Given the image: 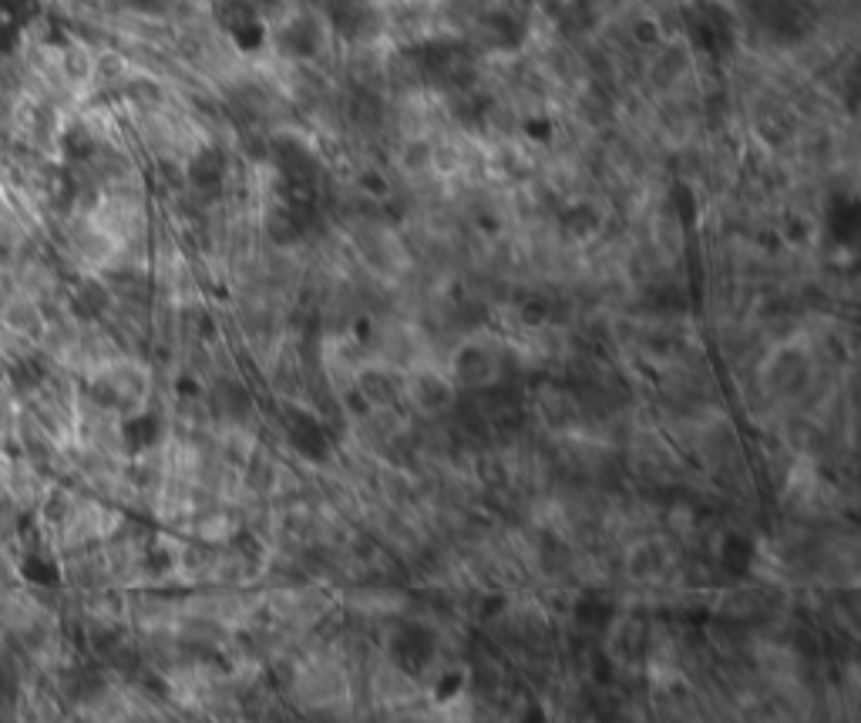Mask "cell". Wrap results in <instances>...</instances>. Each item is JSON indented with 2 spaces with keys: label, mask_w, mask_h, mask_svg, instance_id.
<instances>
[{
  "label": "cell",
  "mask_w": 861,
  "mask_h": 723,
  "mask_svg": "<svg viewBox=\"0 0 861 723\" xmlns=\"http://www.w3.org/2000/svg\"><path fill=\"white\" fill-rule=\"evenodd\" d=\"M7 377H11L14 391L31 394V391H37V387L44 384V377H48V367H44L41 357H21V360H14V364L7 367Z\"/></svg>",
  "instance_id": "cell-1"
},
{
  "label": "cell",
  "mask_w": 861,
  "mask_h": 723,
  "mask_svg": "<svg viewBox=\"0 0 861 723\" xmlns=\"http://www.w3.org/2000/svg\"><path fill=\"white\" fill-rule=\"evenodd\" d=\"M21 576H24L27 582H34V586H48V589L61 582L58 565L48 562V559H41V555H31V559L21 565Z\"/></svg>",
  "instance_id": "cell-2"
}]
</instances>
